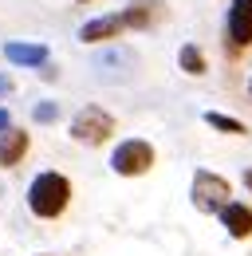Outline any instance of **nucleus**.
Masks as SVG:
<instances>
[{
	"mask_svg": "<svg viewBox=\"0 0 252 256\" xmlns=\"http://www.w3.org/2000/svg\"><path fill=\"white\" fill-rule=\"evenodd\" d=\"M232 201H236V197H232V182H228L224 174H217V170H197V174L189 178V205H193L197 213L220 217Z\"/></svg>",
	"mask_w": 252,
	"mask_h": 256,
	"instance_id": "nucleus-2",
	"label": "nucleus"
},
{
	"mask_svg": "<svg viewBox=\"0 0 252 256\" xmlns=\"http://www.w3.org/2000/svg\"><path fill=\"white\" fill-rule=\"evenodd\" d=\"M205 126L217 134H232V138H248V122H240L236 114H220V110H205Z\"/></svg>",
	"mask_w": 252,
	"mask_h": 256,
	"instance_id": "nucleus-11",
	"label": "nucleus"
},
{
	"mask_svg": "<svg viewBox=\"0 0 252 256\" xmlns=\"http://www.w3.org/2000/svg\"><path fill=\"white\" fill-rule=\"evenodd\" d=\"M154 166H158V150L146 138H122L110 150V170L118 178H146Z\"/></svg>",
	"mask_w": 252,
	"mask_h": 256,
	"instance_id": "nucleus-4",
	"label": "nucleus"
},
{
	"mask_svg": "<svg viewBox=\"0 0 252 256\" xmlns=\"http://www.w3.org/2000/svg\"><path fill=\"white\" fill-rule=\"evenodd\" d=\"M71 201H75V186L60 170H40L28 182V193H24V205H28V213L36 221H60V217H67Z\"/></svg>",
	"mask_w": 252,
	"mask_h": 256,
	"instance_id": "nucleus-1",
	"label": "nucleus"
},
{
	"mask_svg": "<svg viewBox=\"0 0 252 256\" xmlns=\"http://www.w3.org/2000/svg\"><path fill=\"white\" fill-rule=\"evenodd\" d=\"M240 186L248 190V197H252V166H244V174H240Z\"/></svg>",
	"mask_w": 252,
	"mask_h": 256,
	"instance_id": "nucleus-14",
	"label": "nucleus"
},
{
	"mask_svg": "<svg viewBox=\"0 0 252 256\" xmlns=\"http://www.w3.org/2000/svg\"><path fill=\"white\" fill-rule=\"evenodd\" d=\"M4 130H12V114H8L4 106H0V134H4Z\"/></svg>",
	"mask_w": 252,
	"mask_h": 256,
	"instance_id": "nucleus-15",
	"label": "nucleus"
},
{
	"mask_svg": "<svg viewBox=\"0 0 252 256\" xmlns=\"http://www.w3.org/2000/svg\"><path fill=\"white\" fill-rule=\"evenodd\" d=\"M28 150H32L28 130H20V126L4 130V134H0V170H16L20 162L28 158Z\"/></svg>",
	"mask_w": 252,
	"mask_h": 256,
	"instance_id": "nucleus-7",
	"label": "nucleus"
},
{
	"mask_svg": "<svg viewBox=\"0 0 252 256\" xmlns=\"http://www.w3.org/2000/svg\"><path fill=\"white\" fill-rule=\"evenodd\" d=\"M122 32H130L122 20V12H110V16H94L79 28V40L83 44H106V40H118Z\"/></svg>",
	"mask_w": 252,
	"mask_h": 256,
	"instance_id": "nucleus-6",
	"label": "nucleus"
},
{
	"mask_svg": "<svg viewBox=\"0 0 252 256\" xmlns=\"http://www.w3.org/2000/svg\"><path fill=\"white\" fill-rule=\"evenodd\" d=\"M178 67H182L186 75H205V71H209V60H205V52H201L197 44H182V52H178Z\"/></svg>",
	"mask_w": 252,
	"mask_h": 256,
	"instance_id": "nucleus-12",
	"label": "nucleus"
},
{
	"mask_svg": "<svg viewBox=\"0 0 252 256\" xmlns=\"http://www.w3.org/2000/svg\"><path fill=\"white\" fill-rule=\"evenodd\" d=\"M114 134H118V118H114L110 110L94 106V102L79 106L75 118H71V138H75L79 146H106Z\"/></svg>",
	"mask_w": 252,
	"mask_h": 256,
	"instance_id": "nucleus-3",
	"label": "nucleus"
},
{
	"mask_svg": "<svg viewBox=\"0 0 252 256\" xmlns=\"http://www.w3.org/2000/svg\"><path fill=\"white\" fill-rule=\"evenodd\" d=\"M4 60L16 67H44L48 64V48L44 44H20V40H12V44H4Z\"/></svg>",
	"mask_w": 252,
	"mask_h": 256,
	"instance_id": "nucleus-10",
	"label": "nucleus"
},
{
	"mask_svg": "<svg viewBox=\"0 0 252 256\" xmlns=\"http://www.w3.org/2000/svg\"><path fill=\"white\" fill-rule=\"evenodd\" d=\"M224 48L232 56H244L252 48V0H228V12H224Z\"/></svg>",
	"mask_w": 252,
	"mask_h": 256,
	"instance_id": "nucleus-5",
	"label": "nucleus"
},
{
	"mask_svg": "<svg viewBox=\"0 0 252 256\" xmlns=\"http://www.w3.org/2000/svg\"><path fill=\"white\" fill-rule=\"evenodd\" d=\"M8 87H12V83H8V79H4V75H0V95H4V91H8Z\"/></svg>",
	"mask_w": 252,
	"mask_h": 256,
	"instance_id": "nucleus-16",
	"label": "nucleus"
},
{
	"mask_svg": "<svg viewBox=\"0 0 252 256\" xmlns=\"http://www.w3.org/2000/svg\"><path fill=\"white\" fill-rule=\"evenodd\" d=\"M248 95H252V79H248Z\"/></svg>",
	"mask_w": 252,
	"mask_h": 256,
	"instance_id": "nucleus-17",
	"label": "nucleus"
},
{
	"mask_svg": "<svg viewBox=\"0 0 252 256\" xmlns=\"http://www.w3.org/2000/svg\"><path fill=\"white\" fill-rule=\"evenodd\" d=\"M40 256H52V252H40Z\"/></svg>",
	"mask_w": 252,
	"mask_h": 256,
	"instance_id": "nucleus-18",
	"label": "nucleus"
},
{
	"mask_svg": "<svg viewBox=\"0 0 252 256\" xmlns=\"http://www.w3.org/2000/svg\"><path fill=\"white\" fill-rule=\"evenodd\" d=\"M162 16H166V4H162V0H130V4L122 8L126 28H134V32H146V28H154Z\"/></svg>",
	"mask_w": 252,
	"mask_h": 256,
	"instance_id": "nucleus-8",
	"label": "nucleus"
},
{
	"mask_svg": "<svg viewBox=\"0 0 252 256\" xmlns=\"http://www.w3.org/2000/svg\"><path fill=\"white\" fill-rule=\"evenodd\" d=\"M220 228H224L232 240H248L252 236V205L248 201H232V205L220 213Z\"/></svg>",
	"mask_w": 252,
	"mask_h": 256,
	"instance_id": "nucleus-9",
	"label": "nucleus"
},
{
	"mask_svg": "<svg viewBox=\"0 0 252 256\" xmlns=\"http://www.w3.org/2000/svg\"><path fill=\"white\" fill-rule=\"evenodd\" d=\"M52 118H60V106H56V102H44V106H36V122H52Z\"/></svg>",
	"mask_w": 252,
	"mask_h": 256,
	"instance_id": "nucleus-13",
	"label": "nucleus"
}]
</instances>
